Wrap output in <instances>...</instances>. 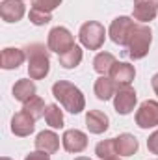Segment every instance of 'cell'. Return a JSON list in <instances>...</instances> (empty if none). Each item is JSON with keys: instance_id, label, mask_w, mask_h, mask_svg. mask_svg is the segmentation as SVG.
Instances as JSON below:
<instances>
[{"instance_id": "obj_1", "label": "cell", "mask_w": 158, "mask_h": 160, "mask_svg": "<svg viewBox=\"0 0 158 160\" xmlns=\"http://www.w3.org/2000/svg\"><path fill=\"white\" fill-rule=\"evenodd\" d=\"M52 95L71 114H80L86 108V99H84L82 91H80L75 84H71L67 80H58L52 86Z\"/></svg>"}, {"instance_id": "obj_2", "label": "cell", "mask_w": 158, "mask_h": 160, "mask_svg": "<svg viewBox=\"0 0 158 160\" xmlns=\"http://www.w3.org/2000/svg\"><path fill=\"white\" fill-rule=\"evenodd\" d=\"M26 60H28V77L32 80H43L50 71V58H48V47L41 43H32L24 48Z\"/></svg>"}, {"instance_id": "obj_3", "label": "cell", "mask_w": 158, "mask_h": 160, "mask_svg": "<svg viewBox=\"0 0 158 160\" xmlns=\"http://www.w3.org/2000/svg\"><path fill=\"white\" fill-rule=\"evenodd\" d=\"M151 43H153V30L147 26V24H136L130 41H128V56L132 60H141L147 56L149 48H151Z\"/></svg>"}, {"instance_id": "obj_4", "label": "cell", "mask_w": 158, "mask_h": 160, "mask_svg": "<svg viewBox=\"0 0 158 160\" xmlns=\"http://www.w3.org/2000/svg\"><path fill=\"white\" fill-rule=\"evenodd\" d=\"M104 38H106V30L97 21H87V22H84L80 26L78 39L89 50H99L104 45Z\"/></svg>"}, {"instance_id": "obj_5", "label": "cell", "mask_w": 158, "mask_h": 160, "mask_svg": "<svg viewBox=\"0 0 158 160\" xmlns=\"http://www.w3.org/2000/svg\"><path fill=\"white\" fill-rule=\"evenodd\" d=\"M136 28V22L132 17H126V15H121V17H116L110 24V30H108V36L110 39L114 41L119 47H126L128 41H130V36Z\"/></svg>"}, {"instance_id": "obj_6", "label": "cell", "mask_w": 158, "mask_h": 160, "mask_svg": "<svg viewBox=\"0 0 158 160\" xmlns=\"http://www.w3.org/2000/svg\"><path fill=\"white\" fill-rule=\"evenodd\" d=\"M47 47H48L50 52H56L60 56V54H63V52H67L69 48L75 47V38L65 26H56L48 32Z\"/></svg>"}, {"instance_id": "obj_7", "label": "cell", "mask_w": 158, "mask_h": 160, "mask_svg": "<svg viewBox=\"0 0 158 160\" xmlns=\"http://www.w3.org/2000/svg\"><path fill=\"white\" fill-rule=\"evenodd\" d=\"M136 102H138V95H136L134 88H130V86L117 88V91L114 95V108H116L117 114H121V116L130 114L134 110Z\"/></svg>"}, {"instance_id": "obj_8", "label": "cell", "mask_w": 158, "mask_h": 160, "mask_svg": "<svg viewBox=\"0 0 158 160\" xmlns=\"http://www.w3.org/2000/svg\"><path fill=\"white\" fill-rule=\"evenodd\" d=\"M136 125L140 128H153L158 127V102L156 101H143L136 112Z\"/></svg>"}, {"instance_id": "obj_9", "label": "cell", "mask_w": 158, "mask_h": 160, "mask_svg": "<svg viewBox=\"0 0 158 160\" xmlns=\"http://www.w3.org/2000/svg\"><path fill=\"white\" fill-rule=\"evenodd\" d=\"M158 13V0H134L132 19L140 24L151 22Z\"/></svg>"}, {"instance_id": "obj_10", "label": "cell", "mask_w": 158, "mask_h": 160, "mask_svg": "<svg viewBox=\"0 0 158 160\" xmlns=\"http://www.w3.org/2000/svg\"><path fill=\"white\" fill-rule=\"evenodd\" d=\"M62 143L67 153H82L87 147V136H86V132H82L78 128H71V130L63 132Z\"/></svg>"}, {"instance_id": "obj_11", "label": "cell", "mask_w": 158, "mask_h": 160, "mask_svg": "<svg viewBox=\"0 0 158 160\" xmlns=\"http://www.w3.org/2000/svg\"><path fill=\"white\" fill-rule=\"evenodd\" d=\"M36 128V119L32 116H28L24 110L17 112L13 118H11V132L19 138H24V136H30Z\"/></svg>"}, {"instance_id": "obj_12", "label": "cell", "mask_w": 158, "mask_h": 160, "mask_svg": "<svg viewBox=\"0 0 158 160\" xmlns=\"http://www.w3.org/2000/svg\"><path fill=\"white\" fill-rule=\"evenodd\" d=\"M110 78L117 84V88L130 86L132 80L136 78V69H134V65H130L126 62H116V65L110 71Z\"/></svg>"}, {"instance_id": "obj_13", "label": "cell", "mask_w": 158, "mask_h": 160, "mask_svg": "<svg viewBox=\"0 0 158 160\" xmlns=\"http://www.w3.org/2000/svg\"><path fill=\"white\" fill-rule=\"evenodd\" d=\"M0 17L6 22H19L24 17V4H22V0H2V4H0Z\"/></svg>"}, {"instance_id": "obj_14", "label": "cell", "mask_w": 158, "mask_h": 160, "mask_svg": "<svg viewBox=\"0 0 158 160\" xmlns=\"http://www.w3.org/2000/svg\"><path fill=\"white\" fill-rule=\"evenodd\" d=\"M60 149V138L54 130H43L36 138V151H41L45 155H54Z\"/></svg>"}, {"instance_id": "obj_15", "label": "cell", "mask_w": 158, "mask_h": 160, "mask_svg": "<svg viewBox=\"0 0 158 160\" xmlns=\"http://www.w3.org/2000/svg\"><path fill=\"white\" fill-rule=\"evenodd\" d=\"M26 60V52L24 48H17V47H7L2 50V56H0V63H2V69L9 71V69H17L19 65H22Z\"/></svg>"}, {"instance_id": "obj_16", "label": "cell", "mask_w": 158, "mask_h": 160, "mask_svg": "<svg viewBox=\"0 0 158 160\" xmlns=\"http://www.w3.org/2000/svg\"><path fill=\"white\" fill-rule=\"evenodd\" d=\"M86 127L91 134H102L108 130L110 127V119L104 112L101 110H89L86 114Z\"/></svg>"}, {"instance_id": "obj_17", "label": "cell", "mask_w": 158, "mask_h": 160, "mask_svg": "<svg viewBox=\"0 0 158 160\" xmlns=\"http://www.w3.org/2000/svg\"><path fill=\"white\" fill-rule=\"evenodd\" d=\"M36 93H37V89H36V84H34V80L32 78H21L15 82V86H13V97H15V101H19V102H26V101H30L32 97H36Z\"/></svg>"}, {"instance_id": "obj_18", "label": "cell", "mask_w": 158, "mask_h": 160, "mask_svg": "<svg viewBox=\"0 0 158 160\" xmlns=\"http://www.w3.org/2000/svg\"><path fill=\"white\" fill-rule=\"evenodd\" d=\"M138 147H140L138 140L132 134H128V132L119 134L117 138H116V149H117L119 157H132V155H136Z\"/></svg>"}, {"instance_id": "obj_19", "label": "cell", "mask_w": 158, "mask_h": 160, "mask_svg": "<svg viewBox=\"0 0 158 160\" xmlns=\"http://www.w3.org/2000/svg\"><path fill=\"white\" fill-rule=\"evenodd\" d=\"M116 91H117V84L110 78V77L102 75V77L97 78V82H95V95H97V99L110 101L116 95Z\"/></svg>"}, {"instance_id": "obj_20", "label": "cell", "mask_w": 158, "mask_h": 160, "mask_svg": "<svg viewBox=\"0 0 158 160\" xmlns=\"http://www.w3.org/2000/svg\"><path fill=\"white\" fill-rule=\"evenodd\" d=\"M116 65V56L112 52H99L93 60V69L102 77V75H110L112 67Z\"/></svg>"}, {"instance_id": "obj_21", "label": "cell", "mask_w": 158, "mask_h": 160, "mask_svg": "<svg viewBox=\"0 0 158 160\" xmlns=\"http://www.w3.org/2000/svg\"><path fill=\"white\" fill-rule=\"evenodd\" d=\"M82 58H84L82 48H80L78 45H75V47H73V48H69L67 52L60 54V65H62V67H65V69H75V67H78V65H80Z\"/></svg>"}, {"instance_id": "obj_22", "label": "cell", "mask_w": 158, "mask_h": 160, "mask_svg": "<svg viewBox=\"0 0 158 160\" xmlns=\"http://www.w3.org/2000/svg\"><path fill=\"white\" fill-rule=\"evenodd\" d=\"M22 110L28 114V116H32L34 119L37 121L39 118L45 116V110H47V104H45V101L41 99V97H32L30 101H26L24 104H22Z\"/></svg>"}, {"instance_id": "obj_23", "label": "cell", "mask_w": 158, "mask_h": 160, "mask_svg": "<svg viewBox=\"0 0 158 160\" xmlns=\"http://www.w3.org/2000/svg\"><path fill=\"white\" fill-rule=\"evenodd\" d=\"M95 155L102 160H110V158H117V149H116V138L110 140H102L97 143L95 147Z\"/></svg>"}, {"instance_id": "obj_24", "label": "cell", "mask_w": 158, "mask_h": 160, "mask_svg": "<svg viewBox=\"0 0 158 160\" xmlns=\"http://www.w3.org/2000/svg\"><path fill=\"white\" fill-rule=\"evenodd\" d=\"M45 121L50 128H62L63 127V114L58 104H47L45 110Z\"/></svg>"}, {"instance_id": "obj_25", "label": "cell", "mask_w": 158, "mask_h": 160, "mask_svg": "<svg viewBox=\"0 0 158 160\" xmlns=\"http://www.w3.org/2000/svg\"><path fill=\"white\" fill-rule=\"evenodd\" d=\"M28 19H30V22L36 24V26H45V24H48V22L52 21V15H50L48 11L39 9V8H32L30 13H28Z\"/></svg>"}, {"instance_id": "obj_26", "label": "cell", "mask_w": 158, "mask_h": 160, "mask_svg": "<svg viewBox=\"0 0 158 160\" xmlns=\"http://www.w3.org/2000/svg\"><path fill=\"white\" fill-rule=\"evenodd\" d=\"M62 4V0H32V8H39L43 11H54L58 6Z\"/></svg>"}, {"instance_id": "obj_27", "label": "cell", "mask_w": 158, "mask_h": 160, "mask_svg": "<svg viewBox=\"0 0 158 160\" xmlns=\"http://www.w3.org/2000/svg\"><path fill=\"white\" fill-rule=\"evenodd\" d=\"M147 149L153 153V155H158V130H155L149 140H147Z\"/></svg>"}, {"instance_id": "obj_28", "label": "cell", "mask_w": 158, "mask_h": 160, "mask_svg": "<svg viewBox=\"0 0 158 160\" xmlns=\"http://www.w3.org/2000/svg\"><path fill=\"white\" fill-rule=\"evenodd\" d=\"M24 160H50V158H48V155H45L41 151H34V153H30Z\"/></svg>"}, {"instance_id": "obj_29", "label": "cell", "mask_w": 158, "mask_h": 160, "mask_svg": "<svg viewBox=\"0 0 158 160\" xmlns=\"http://www.w3.org/2000/svg\"><path fill=\"white\" fill-rule=\"evenodd\" d=\"M151 86H153V89H155V93L158 95V73L151 78Z\"/></svg>"}, {"instance_id": "obj_30", "label": "cell", "mask_w": 158, "mask_h": 160, "mask_svg": "<svg viewBox=\"0 0 158 160\" xmlns=\"http://www.w3.org/2000/svg\"><path fill=\"white\" fill-rule=\"evenodd\" d=\"M75 160H91V158H87V157H78V158H75Z\"/></svg>"}, {"instance_id": "obj_31", "label": "cell", "mask_w": 158, "mask_h": 160, "mask_svg": "<svg viewBox=\"0 0 158 160\" xmlns=\"http://www.w3.org/2000/svg\"><path fill=\"white\" fill-rule=\"evenodd\" d=\"M2 160H11V158H7V157H4V158H2Z\"/></svg>"}, {"instance_id": "obj_32", "label": "cell", "mask_w": 158, "mask_h": 160, "mask_svg": "<svg viewBox=\"0 0 158 160\" xmlns=\"http://www.w3.org/2000/svg\"><path fill=\"white\" fill-rule=\"evenodd\" d=\"M110 160H119V158H110Z\"/></svg>"}]
</instances>
